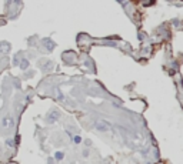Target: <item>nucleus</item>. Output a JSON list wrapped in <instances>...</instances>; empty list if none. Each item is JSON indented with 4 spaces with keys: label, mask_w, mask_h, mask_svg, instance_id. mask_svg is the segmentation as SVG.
Here are the masks:
<instances>
[{
    "label": "nucleus",
    "mask_w": 183,
    "mask_h": 164,
    "mask_svg": "<svg viewBox=\"0 0 183 164\" xmlns=\"http://www.w3.org/2000/svg\"><path fill=\"white\" fill-rule=\"evenodd\" d=\"M57 117H59V111H57V110H53V111H52V113L47 116L46 121H47L49 124H52V123H54V121L57 120Z\"/></svg>",
    "instance_id": "obj_1"
},
{
    "label": "nucleus",
    "mask_w": 183,
    "mask_h": 164,
    "mask_svg": "<svg viewBox=\"0 0 183 164\" xmlns=\"http://www.w3.org/2000/svg\"><path fill=\"white\" fill-rule=\"evenodd\" d=\"M96 129L99 130V131H107L109 130V124L106 123V121H99V123H96Z\"/></svg>",
    "instance_id": "obj_2"
},
{
    "label": "nucleus",
    "mask_w": 183,
    "mask_h": 164,
    "mask_svg": "<svg viewBox=\"0 0 183 164\" xmlns=\"http://www.w3.org/2000/svg\"><path fill=\"white\" fill-rule=\"evenodd\" d=\"M54 157H56V160H62L63 159V153H60V151H59V153L54 154Z\"/></svg>",
    "instance_id": "obj_3"
},
{
    "label": "nucleus",
    "mask_w": 183,
    "mask_h": 164,
    "mask_svg": "<svg viewBox=\"0 0 183 164\" xmlns=\"http://www.w3.org/2000/svg\"><path fill=\"white\" fill-rule=\"evenodd\" d=\"M9 123H10V118H4V120H3V123H2V127H6Z\"/></svg>",
    "instance_id": "obj_4"
},
{
    "label": "nucleus",
    "mask_w": 183,
    "mask_h": 164,
    "mask_svg": "<svg viewBox=\"0 0 183 164\" xmlns=\"http://www.w3.org/2000/svg\"><path fill=\"white\" fill-rule=\"evenodd\" d=\"M75 141H76V143H80L82 140H80V137H75Z\"/></svg>",
    "instance_id": "obj_5"
}]
</instances>
